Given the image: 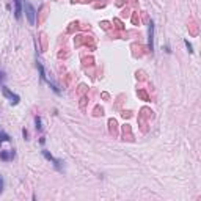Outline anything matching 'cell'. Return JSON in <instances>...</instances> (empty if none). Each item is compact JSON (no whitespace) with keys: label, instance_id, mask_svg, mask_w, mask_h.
<instances>
[{"label":"cell","instance_id":"obj_6","mask_svg":"<svg viewBox=\"0 0 201 201\" xmlns=\"http://www.w3.org/2000/svg\"><path fill=\"white\" fill-rule=\"evenodd\" d=\"M14 157V151L9 149V151H0V159L2 160H11Z\"/></svg>","mask_w":201,"mask_h":201},{"label":"cell","instance_id":"obj_7","mask_svg":"<svg viewBox=\"0 0 201 201\" xmlns=\"http://www.w3.org/2000/svg\"><path fill=\"white\" fill-rule=\"evenodd\" d=\"M3 142H11V138H9V135H6L3 130H0V145H2Z\"/></svg>","mask_w":201,"mask_h":201},{"label":"cell","instance_id":"obj_2","mask_svg":"<svg viewBox=\"0 0 201 201\" xmlns=\"http://www.w3.org/2000/svg\"><path fill=\"white\" fill-rule=\"evenodd\" d=\"M42 156H44V157H46V159H47V160H50V162H53V167H55V168L58 170V171H61V170H63V165H61L63 162H61V160H60V159H55V157H53L52 154L49 152V151L42 149Z\"/></svg>","mask_w":201,"mask_h":201},{"label":"cell","instance_id":"obj_10","mask_svg":"<svg viewBox=\"0 0 201 201\" xmlns=\"http://www.w3.org/2000/svg\"><path fill=\"white\" fill-rule=\"evenodd\" d=\"M3 80H5V72L0 71V86H3Z\"/></svg>","mask_w":201,"mask_h":201},{"label":"cell","instance_id":"obj_9","mask_svg":"<svg viewBox=\"0 0 201 201\" xmlns=\"http://www.w3.org/2000/svg\"><path fill=\"white\" fill-rule=\"evenodd\" d=\"M38 69H39V74H41V80H46V72H44V68H42V65L38 61Z\"/></svg>","mask_w":201,"mask_h":201},{"label":"cell","instance_id":"obj_4","mask_svg":"<svg viewBox=\"0 0 201 201\" xmlns=\"http://www.w3.org/2000/svg\"><path fill=\"white\" fill-rule=\"evenodd\" d=\"M148 42H149L151 52H152L154 50V22L152 21L149 22V39H148Z\"/></svg>","mask_w":201,"mask_h":201},{"label":"cell","instance_id":"obj_5","mask_svg":"<svg viewBox=\"0 0 201 201\" xmlns=\"http://www.w3.org/2000/svg\"><path fill=\"white\" fill-rule=\"evenodd\" d=\"M14 16L18 19H21V16H22V0H14Z\"/></svg>","mask_w":201,"mask_h":201},{"label":"cell","instance_id":"obj_8","mask_svg":"<svg viewBox=\"0 0 201 201\" xmlns=\"http://www.w3.org/2000/svg\"><path fill=\"white\" fill-rule=\"evenodd\" d=\"M35 124H36V129H38V130H42V121H41L39 116H36V118H35Z\"/></svg>","mask_w":201,"mask_h":201},{"label":"cell","instance_id":"obj_11","mask_svg":"<svg viewBox=\"0 0 201 201\" xmlns=\"http://www.w3.org/2000/svg\"><path fill=\"white\" fill-rule=\"evenodd\" d=\"M185 46H187V49H189V52H190V53H193V47H192V44H190V42L187 41V39H185Z\"/></svg>","mask_w":201,"mask_h":201},{"label":"cell","instance_id":"obj_1","mask_svg":"<svg viewBox=\"0 0 201 201\" xmlns=\"http://www.w3.org/2000/svg\"><path fill=\"white\" fill-rule=\"evenodd\" d=\"M22 6L25 8V16H27V21H28L30 25H35L36 21V9L33 8V5L28 2V0H24L22 2Z\"/></svg>","mask_w":201,"mask_h":201},{"label":"cell","instance_id":"obj_12","mask_svg":"<svg viewBox=\"0 0 201 201\" xmlns=\"http://www.w3.org/2000/svg\"><path fill=\"white\" fill-rule=\"evenodd\" d=\"M3 177H2V175H0V195H2V192H3Z\"/></svg>","mask_w":201,"mask_h":201},{"label":"cell","instance_id":"obj_3","mask_svg":"<svg viewBox=\"0 0 201 201\" xmlns=\"http://www.w3.org/2000/svg\"><path fill=\"white\" fill-rule=\"evenodd\" d=\"M2 93H3V96H5L6 99H9V102H11L13 105H16V104L19 102V96H18V94H14L13 91H9V90L6 88L5 85L2 86Z\"/></svg>","mask_w":201,"mask_h":201}]
</instances>
